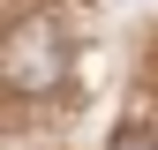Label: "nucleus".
Wrapping results in <instances>:
<instances>
[{
	"label": "nucleus",
	"instance_id": "obj_2",
	"mask_svg": "<svg viewBox=\"0 0 158 150\" xmlns=\"http://www.w3.org/2000/svg\"><path fill=\"white\" fill-rule=\"evenodd\" d=\"M113 150H158L151 135H113Z\"/></svg>",
	"mask_w": 158,
	"mask_h": 150
},
{
	"label": "nucleus",
	"instance_id": "obj_1",
	"mask_svg": "<svg viewBox=\"0 0 158 150\" xmlns=\"http://www.w3.org/2000/svg\"><path fill=\"white\" fill-rule=\"evenodd\" d=\"M8 83L15 90H53L68 75V45H60V30L53 23H15V38H8Z\"/></svg>",
	"mask_w": 158,
	"mask_h": 150
}]
</instances>
